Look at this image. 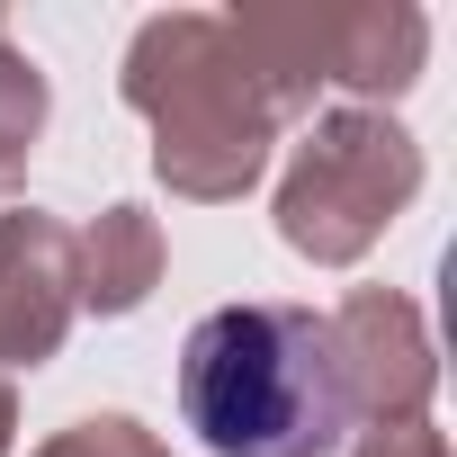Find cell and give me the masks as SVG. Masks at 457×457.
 <instances>
[{
    "instance_id": "6da1fadb",
    "label": "cell",
    "mask_w": 457,
    "mask_h": 457,
    "mask_svg": "<svg viewBox=\"0 0 457 457\" xmlns=\"http://www.w3.org/2000/svg\"><path fill=\"white\" fill-rule=\"evenodd\" d=\"M179 403L215 457H332L350 430L341 332L305 305H224L179 350Z\"/></svg>"
}]
</instances>
